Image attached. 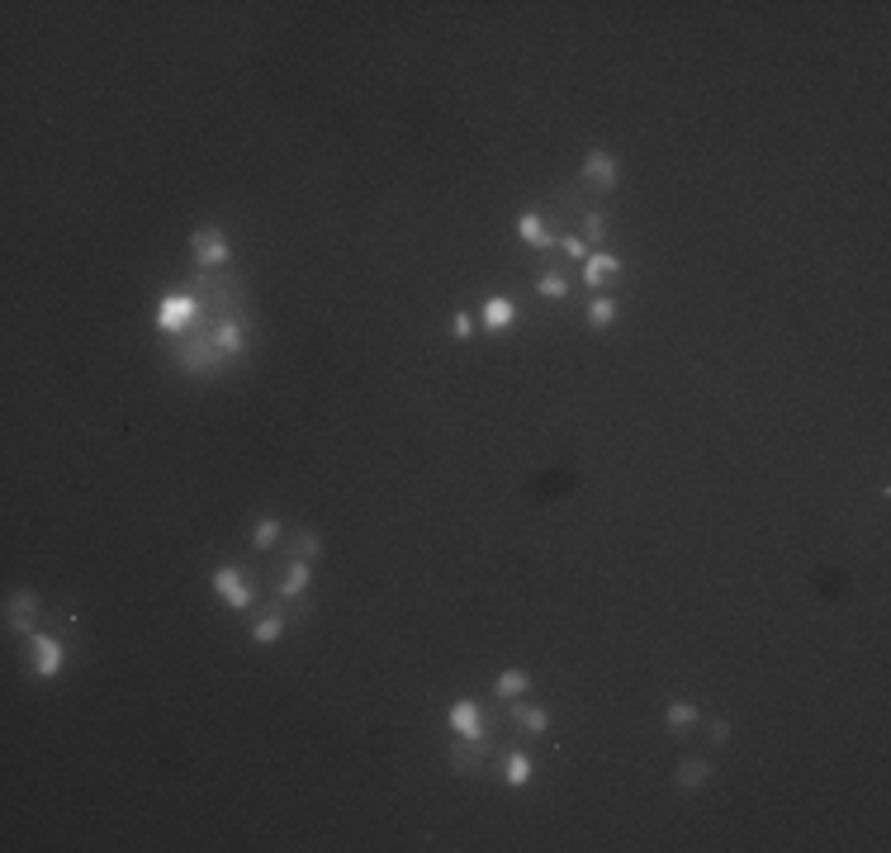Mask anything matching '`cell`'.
<instances>
[{"mask_svg":"<svg viewBox=\"0 0 891 853\" xmlns=\"http://www.w3.org/2000/svg\"><path fill=\"white\" fill-rule=\"evenodd\" d=\"M214 327H219V318H214V313H200L195 332L176 342V365H181L185 375H195V380H214V375L228 370L219 342H214Z\"/></svg>","mask_w":891,"mask_h":853,"instance_id":"6da1fadb","label":"cell"},{"mask_svg":"<svg viewBox=\"0 0 891 853\" xmlns=\"http://www.w3.org/2000/svg\"><path fill=\"white\" fill-rule=\"evenodd\" d=\"M190 294H195L200 309L214 313V318H247V280H242V275L204 271V275H195ZM247 323H252V318H247Z\"/></svg>","mask_w":891,"mask_h":853,"instance_id":"7a4b0ae2","label":"cell"},{"mask_svg":"<svg viewBox=\"0 0 891 853\" xmlns=\"http://www.w3.org/2000/svg\"><path fill=\"white\" fill-rule=\"evenodd\" d=\"M200 299L190 290H171L162 294V304H157V313H152V323H157V332H166V337H190L195 332V323H200Z\"/></svg>","mask_w":891,"mask_h":853,"instance_id":"3957f363","label":"cell"},{"mask_svg":"<svg viewBox=\"0 0 891 853\" xmlns=\"http://www.w3.org/2000/svg\"><path fill=\"white\" fill-rule=\"evenodd\" d=\"M190 256H195V266H200V271H228V261H233V247H228L223 228L204 223V228H195V233H190Z\"/></svg>","mask_w":891,"mask_h":853,"instance_id":"277c9868","label":"cell"},{"mask_svg":"<svg viewBox=\"0 0 891 853\" xmlns=\"http://www.w3.org/2000/svg\"><path fill=\"white\" fill-rule=\"evenodd\" d=\"M493 721L498 716H484V707L474 702V697H460V702H451V711H446V730L451 735H460V740H484V735H493Z\"/></svg>","mask_w":891,"mask_h":853,"instance_id":"5b68a950","label":"cell"},{"mask_svg":"<svg viewBox=\"0 0 891 853\" xmlns=\"http://www.w3.org/2000/svg\"><path fill=\"white\" fill-rule=\"evenodd\" d=\"M209 583H214V593H219L233 612H247V607L256 602V588H252V579H247L242 564H219V569L209 574Z\"/></svg>","mask_w":891,"mask_h":853,"instance_id":"8992f818","label":"cell"},{"mask_svg":"<svg viewBox=\"0 0 891 853\" xmlns=\"http://www.w3.org/2000/svg\"><path fill=\"white\" fill-rule=\"evenodd\" d=\"M24 650H29V669H34V678H43V683H53L57 673L67 669V645H62L57 636H38L34 631Z\"/></svg>","mask_w":891,"mask_h":853,"instance_id":"52a82bcc","label":"cell"},{"mask_svg":"<svg viewBox=\"0 0 891 853\" xmlns=\"http://www.w3.org/2000/svg\"><path fill=\"white\" fill-rule=\"evenodd\" d=\"M617 181H621L617 157H612L607 147H588V152H583V166H579V185L607 195V190H617Z\"/></svg>","mask_w":891,"mask_h":853,"instance_id":"ba28073f","label":"cell"},{"mask_svg":"<svg viewBox=\"0 0 891 853\" xmlns=\"http://www.w3.org/2000/svg\"><path fill=\"white\" fill-rule=\"evenodd\" d=\"M493 759V740L484 735V740H460V735H451V745H446V763H451V773H474V768H484V763Z\"/></svg>","mask_w":891,"mask_h":853,"instance_id":"9c48e42d","label":"cell"},{"mask_svg":"<svg viewBox=\"0 0 891 853\" xmlns=\"http://www.w3.org/2000/svg\"><path fill=\"white\" fill-rule=\"evenodd\" d=\"M34 621H38V593L34 588H15L10 602H5V631L10 636H34Z\"/></svg>","mask_w":891,"mask_h":853,"instance_id":"30bf717a","label":"cell"},{"mask_svg":"<svg viewBox=\"0 0 891 853\" xmlns=\"http://www.w3.org/2000/svg\"><path fill=\"white\" fill-rule=\"evenodd\" d=\"M503 721L517 726V730H527V735H536V740H546V735H550V711L546 707H531V702H522V697L503 702Z\"/></svg>","mask_w":891,"mask_h":853,"instance_id":"8fae6325","label":"cell"},{"mask_svg":"<svg viewBox=\"0 0 891 853\" xmlns=\"http://www.w3.org/2000/svg\"><path fill=\"white\" fill-rule=\"evenodd\" d=\"M621 280V256H612V252H588L583 256V285L598 294V290H607V285H617Z\"/></svg>","mask_w":891,"mask_h":853,"instance_id":"7c38bea8","label":"cell"},{"mask_svg":"<svg viewBox=\"0 0 891 853\" xmlns=\"http://www.w3.org/2000/svg\"><path fill=\"white\" fill-rule=\"evenodd\" d=\"M247 327H252L247 318H219V327H214V342H219L228 365H237L247 356Z\"/></svg>","mask_w":891,"mask_h":853,"instance_id":"4fadbf2b","label":"cell"},{"mask_svg":"<svg viewBox=\"0 0 891 853\" xmlns=\"http://www.w3.org/2000/svg\"><path fill=\"white\" fill-rule=\"evenodd\" d=\"M512 228H517V237H522L527 247H536V252H555V247H560V233H555V228H546V218L531 214V209H522Z\"/></svg>","mask_w":891,"mask_h":853,"instance_id":"5bb4252c","label":"cell"},{"mask_svg":"<svg viewBox=\"0 0 891 853\" xmlns=\"http://www.w3.org/2000/svg\"><path fill=\"white\" fill-rule=\"evenodd\" d=\"M309 588H313V564L294 555V560L285 564V579L275 583V602H299Z\"/></svg>","mask_w":891,"mask_h":853,"instance_id":"9a60e30c","label":"cell"},{"mask_svg":"<svg viewBox=\"0 0 891 853\" xmlns=\"http://www.w3.org/2000/svg\"><path fill=\"white\" fill-rule=\"evenodd\" d=\"M285 626H290V612H285V602H275L252 621V645H275L285 636Z\"/></svg>","mask_w":891,"mask_h":853,"instance_id":"2e32d148","label":"cell"},{"mask_svg":"<svg viewBox=\"0 0 891 853\" xmlns=\"http://www.w3.org/2000/svg\"><path fill=\"white\" fill-rule=\"evenodd\" d=\"M512 323H517V304H512L508 294L484 299V309H479V327H484V332H508Z\"/></svg>","mask_w":891,"mask_h":853,"instance_id":"e0dca14e","label":"cell"},{"mask_svg":"<svg viewBox=\"0 0 891 853\" xmlns=\"http://www.w3.org/2000/svg\"><path fill=\"white\" fill-rule=\"evenodd\" d=\"M617 313H621V304L612 299V294H593L588 309H583V323L593 327V332H607V327L617 323Z\"/></svg>","mask_w":891,"mask_h":853,"instance_id":"ac0fdd59","label":"cell"},{"mask_svg":"<svg viewBox=\"0 0 891 853\" xmlns=\"http://www.w3.org/2000/svg\"><path fill=\"white\" fill-rule=\"evenodd\" d=\"M711 778H716V763H707V759H683L678 768H673V782H678V787H688V792L707 787Z\"/></svg>","mask_w":891,"mask_h":853,"instance_id":"d6986e66","label":"cell"},{"mask_svg":"<svg viewBox=\"0 0 891 853\" xmlns=\"http://www.w3.org/2000/svg\"><path fill=\"white\" fill-rule=\"evenodd\" d=\"M531 778H536V763H531V754L508 749V754H503V782H508V787H527Z\"/></svg>","mask_w":891,"mask_h":853,"instance_id":"ffe728a7","label":"cell"},{"mask_svg":"<svg viewBox=\"0 0 891 853\" xmlns=\"http://www.w3.org/2000/svg\"><path fill=\"white\" fill-rule=\"evenodd\" d=\"M531 692V673L527 669H508L498 673V683H493V697L498 702H512V697H527Z\"/></svg>","mask_w":891,"mask_h":853,"instance_id":"44dd1931","label":"cell"},{"mask_svg":"<svg viewBox=\"0 0 891 853\" xmlns=\"http://www.w3.org/2000/svg\"><path fill=\"white\" fill-rule=\"evenodd\" d=\"M697 721H702V711L692 707V702H669V707H664V726H669L673 735H683V730L697 726Z\"/></svg>","mask_w":891,"mask_h":853,"instance_id":"7402d4cb","label":"cell"},{"mask_svg":"<svg viewBox=\"0 0 891 853\" xmlns=\"http://www.w3.org/2000/svg\"><path fill=\"white\" fill-rule=\"evenodd\" d=\"M280 536H285V522H280V517H261V522L252 527V545H256V550H275Z\"/></svg>","mask_w":891,"mask_h":853,"instance_id":"603a6c76","label":"cell"},{"mask_svg":"<svg viewBox=\"0 0 891 853\" xmlns=\"http://www.w3.org/2000/svg\"><path fill=\"white\" fill-rule=\"evenodd\" d=\"M290 550L299 555V560H309V564H313L318 555H323V536H318L313 527H304V531H299V536L290 541Z\"/></svg>","mask_w":891,"mask_h":853,"instance_id":"cb8c5ba5","label":"cell"},{"mask_svg":"<svg viewBox=\"0 0 891 853\" xmlns=\"http://www.w3.org/2000/svg\"><path fill=\"white\" fill-rule=\"evenodd\" d=\"M536 294H541V299H569V280H564L560 271H541V280H536Z\"/></svg>","mask_w":891,"mask_h":853,"instance_id":"d4e9b609","label":"cell"},{"mask_svg":"<svg viewBox=\"0 0 891 853\" xmlns=\"http://www.w3.org/2000/svg\"><path fill=\"white\" fill-rule=\"evenodd\" d=\"M583 242L593 247L598 242V252H602V237H607V214H598V209H583Z\"/></svg>","mask_w":891,"mask_h":853,"instance_id":"484cf974","label":"cell"},{"mask_svg":"<svg viewBox=\"0 0 891 853\" xmlns=\"http://www.w3.org/2000/svg\"><path fill=\"white\" fill-rule=\"evenodd\" d=\"M474 327H479V318H474V309H455V313H451V332H455V342H470V337H474Z\"/></svg>","mask_w":891,"mask_h":853,"instance_id":"4316f807","label":"cell"},{"mask_svg":"<svg viewBox=\"0 0 891 853\" xmlns=\"http://www.w3.org/2000/svg\"><path fill=\"white\" fill-rule=\"evenodd\" d=\"M560 252L569 256V261H583V256L593 252V247H588L583 237H574V233H560Z\"/></svg>","mask_w":891,"mask_h":853,"instance_id":"83f0119b","label":"cell"},{"mask_svg":"<svg viewBox=\"0 0 891 853\" xmlns=\"http://www.w3.org/2000/svg\"><path fill=\"white\" fill-rule=\"evenodd\" d=\"M707 735H711V745H726V740H730V721H721V716H716V721L707 726Z\"/></svg>","mask_w":891,"mask_h":853,"instance_id":"f1b7e54d","label":"cell"}]
</instances>
